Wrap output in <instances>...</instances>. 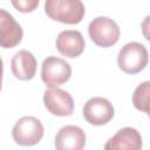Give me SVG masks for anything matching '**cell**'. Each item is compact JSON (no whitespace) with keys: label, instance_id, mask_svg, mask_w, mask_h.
Segmentation results:
<instances>
[{"label":"cell","instance_id":"obj_2","mask_svg":"<svg viewBox=\"0 0 150 150\" xmlns=\"http://www.w3.org/2000/svg\"><path fill=\"white\" fill-rule=\"evenodd\" d=\"M149 61V53L145 46L141 42H128L118 52V68L127 74H137L142 71Z\"/></svg>","mask_w":150,"mask_h":150},{"label":"cell","instance_id":"obj_7","mask_svg":"<svg viewBox=\"0 0 150 150\" xmlns=\"http://www.w3.org/2000/svg\"><path fill=\"white\" fill-rule=\"evenodd\" d=\"M46 109L55 116H70L74 111V100L71 95L60 88H49L43 93Z\"/></svg>","mask_w":150,"mask_h":150},{"label":"cell","instance_id":"obj_15","mask_svg":"<svg viewBox=\"0 0 150 150\" xmlns=\"http://www.w3.org/2000/svg\"><path fill=\"white\" fill-rule=\"evenodd\" d=\"M141 28H142V34H143V36H144L148 41H150V14L146 15V16L143 19L142 25H141Z\"/></svg>","mask_w":150,"mask_h":150},{"label":"cell","instance_id":"obj_5","mask_svg":"<svg viewBox=\"0 0 150 150\" xmlns=\"http://www.w3.org/2000/svg\"><path fill=\"white\" fill-rule=\"evenodd\" d=\"M71 75L70 64L56 56H48L43 60L41 66V80L49 88H57L66 83Z\"/></svg>","mask_w":150,"mask_h":150},{"label":"cell","instance_id":"obj_11","mask_svg":"<svg viewBox=\"0 0 150 150\" xmlns=\"http://www.w3.org/2000/svg\"><path fill=\"white\" fill-rule=\"evenodd\" d=\"M55 150H83L86 145V134L77 125L62 127L54 141Z\"/></svg>","mask_w":150,"mask_h":150},{"label":"cell","instance_id":"obj_8","mask_svg":"<svg viewBox=\"0 0 150 150\" xmlns=\"http://www.w3.org/2000/svg\"><path fill=\"white\" fill-rule=\"evenodd\" d=\"M55 46L61 55L74 59L83 53L86 47V41L80 30L67 29V30H62L57 35Z\"/></svg>","mask_w":150,"mask_h":150},{"label":"cell","instance_id":"obj_9","mask_svg":"<svg viewBox=\"0 0 150 150\" xmlns=\"http://www.w3.org/2000/svg\"><path fill=\"white\" fill-rule=\"evenodd\" d=\"M23 36L21 26L6 9H0V46L13 48L18 46Z\"/></svg>","mask_w":150,"mask_h":150},{"label":"cell","instance_id":"obj_14","mask_svg":"<svg viewBox=\"0 0 150 150\" xmlns=\"http://www.w3.org/2000/svg\"><path fill=\"white\" fill-rule=\"evenodd\" d=\"M40 1L39 0H13L12 5L21 13H29L33 12L38 6Z\"/></svg>","mask_w":150,"mask_h":150},{"label":"cell","instance_id":"obj_3","mask_svg":"<svg viewBox=\"0 0 150 150\" xmlns=\"http://www.w3.org/2000/svg\"><path fill=\"white\" fill-rule=\"evenodd\" d=\"M88 33L91 41L103 48H108L117 43L121 30L117 22L108 16H97L89 22Z\"/></svg>","mask_w":150,"mask_h":150},{"label":"cell","instance_id":"obj_6","mask_svg":"<svg viewBox=\"0 0 150 150\" xmlns=\"http://www.w3.org/2000/svg\"><path fill=\"white\" fill-rule=\"evenodd\" d=\"M84 120L91 125H104L115 115V109L112 103L104 97H91L89 98L82 109Z\"/></svg>","mask_w":150,"mask_h":150},{"label":"cell","instance_id":"obj_12","mask_svg":"<svg viewBox=\"0 0 150 150\" xmlns=\"http://www.w3.org/2000/svg\"><path fill=\"white\" fill-rule=\"evenodd\" d=\"M36 67L38 61L35 56L26 49L16 52L11 60V69L13 75L22 81L32 80L35 76Z\"/></svg>","mask_w":150,"mask_h":150},{"label":"cell","instance_id":"obj_13","mask_svg":"<svg viewBox=\"0 0 150 150\" xmlns=\"http://www.w3.org/2000/svg\"><path fill=\"white\" fill-rule=\"evenodd\" d=\"M132 104L137 110L145 112L150 117V81H144L135 88Z\"/></svg>","mask_w":150,"mask_h":150},{"label":"cell","instance_id":"obj_4","mask_svg":"<svg viewBox=\"0 0 150 150\" xmlns=\"http://www.w3.org/2000/svg\"><path fill=\"white\" fill-rule=\"evenodd\" d=\"M43 132L45 129L41 121L34 116H23L19 118L12 129L14 142L21 146L36 145L42 139Z\"/></svg>","mask_w":150,"mask_h":150},{"label":"cell","instance_id":"obj_10","mask_svg":"<svg viewBox=\"0 0 150 150\" xmlns=\"http://www.w3.org/2000/svg\"><path fill=\"white\" fill-rule=\"evenodd\" d=\"M104 150H142V136L135 128H122L105 142Z\"/></svg>","mask_w":150,"mask_h":150},{"label":"cell","instance_id":"obj_1","mask_svg":"<svg viewBox=\"0 0 150 150\" xmlns=\"http://www.w3.org/2000/svg\"><path fill=\"white\" fill-rule=\"evenodd\" d=\"M45 12L54 21L76 25L82 21L86 8L80 0H47Z\"/></svg>","mask_w":150,"mask_h":150}]
</instances>
